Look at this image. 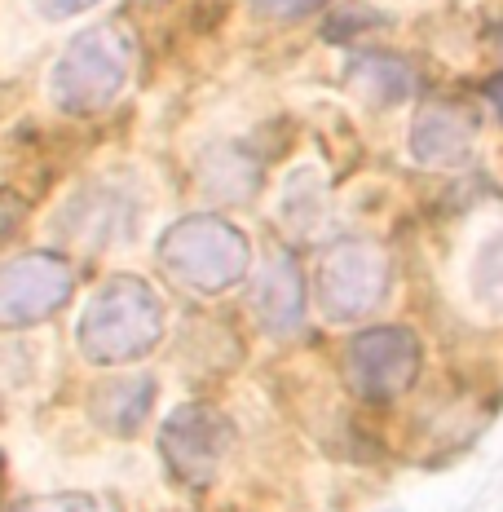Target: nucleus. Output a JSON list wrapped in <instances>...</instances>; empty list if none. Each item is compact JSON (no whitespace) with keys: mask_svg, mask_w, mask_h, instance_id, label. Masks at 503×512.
<instances>
[{"mask_svg":"<svg viewBox=\"0 0 503 512\" xmlns=\"http://www.w3.org/2000/svg\"><path fill=\"white\" fill-rule=\"evenodd\" d=\"M14 512H115L111 499L98 495H80V490H67V495H36L14 504Z\"/></svg>","mask_w":503,"mask_h":512,"instance_id":"nucleus-16","label":"nucleus"},{"mask_svg":"<svg viewBox=\"0 0 503 512\" xmlns=\"http://www.w3.org/2000/svg\"><path fill=\"white\" fill-rule=\"evenodd\" d=\"M124 212L128 208L120 204V195L111 186H89L71 204H62L58 234L71 243H84V248H98V243H111L124 230Z\"/></svg>","mask_w":503,"mask_h":512,"instance_id":"nucleus-10","label":"nucleus"},{"mask_svg":"<svg viewBox=\"0 0 503 512\" xmlns=\"http://www.w3.org/2000/svg\"><path fill=\"white\" fill-rule=\"evenodd\" d=\"M31 14L45 18V23H71V18H84L89 9L106 5V0H27Z\"/></svg>","mask_w":503,"mask_h":512,"instance_id":"nucleus-18","label":"nucleus"},{"mask_svg":"<svg viewBox=\"0 0 503 512\" xmlns=\"http://www.w3.org/2000/svg\"><path fill=\"white\" fill-rule=\"evenodd\" d=\"M71 287L76 274L58 252H23L0 261V327L18 332L45 323L71 301Z\"/></svg>","mask_w":503,"mask_h":512,"instance_id":"nucleus-6","label":"nucleus"},{"mask_svg":"<svg viewBox=\"0 0 503 512\" xmlns=\"http://www.w3.org/2000/svg\"><path fill=\"white\" fill-rule=\"evenodd\" d=\"M252 314L270 336H292L305 323V279L287 252H274L252 279Z\"/></svg>","mask_w":503,"mask_h":512,"instance_id":"nucleus-9","label":"nucleus"},{"mask_svg":"<svg viewBox=\"0 0 503 512\" xmlns=\"http://www.w3.org/2000/svg\"><path fill=\"white\" fill-rule=\"evenodd\" d=\"M327 0H248V9L256 18H270V23H296V18L318 14Z\"/></svg>","mask_w":503,"mask_h":512,"instance_id":"nucleus-17","label":"nucleus"},{"mask_svg":"<svg viewBox=\"0 0 503 512\" xmlns=\"http://www.w3.org/2000/svg\"><path fill=\"white\" fill-rule=\"evenodd\" d=\"M345 80L367 106H398L415 93V71L393 53H358V58H349Z\"/></svg>","mask_w":503,"mask_h":512,"instance_id":"nucleus-11","label":"nucleus"},{"mask_svg":"<svg viewBox=\"0 0 503 512\" xmlns=\"http://www.w3.org/2000/svg\"><path fill=\"white\" fill-rule=\"evenodd\" d=\"M473 296L486 314L503 318V230L490 234L473 261Z\"/></svg>","mask_w":503,"mask_h":512,"instance_id":"nucleus-15","label":"nucleus"},{"mask_svg":"<svg viewBox=\"0 0 503 512\" xmlns=\"http://www.w3.org/2000/svg\"><path fill=\"white\" fill-rule=\"evenodd\" d=\"M486 93H490V102H495V111L503 115V76L490 80V89H486Z\"/></svg>","mask_w":503,"mask_h":512,"instance_id":"nucleus-20","label":"nucleus"},{"mask_svg":"<svg viewBox=\"0 0 503 512\" xmlns=\"http://www.w3.org/2000/svg\"><path fill=\"white\" fill-rule=\"evenodd\" d=\"M93 415L106 424L111 433H133L137 424L146 420L151 411V398H155V380L151 376H124V380H111L93 393Z\"/></svg>","mask_w":503,"mask_h":512,"instance_id":"nucleus-14","label":"nucleus"},{"mask_svg":"<svg viewBox=\"0 0 503 512\" xmlns=\"http://www.w3.org/2000/svg\"><path fill=\"white\" fill-rule=\"evenodd\" d=\"M234 446V424L208 402H186L159 429V455L168 473L186 486H208Z\"/></svg>","mask_w":503,"mask_h":512,"instance_id":"nucleus-7","label":"nucleus"},{"mask_svg":"<svg viewBox=\"0 0 503 512\" xmlns=\"http://www.w3.org/2000/svg\"><path fill=\"white\" fill-rule=\"evenodd\" d=\"M278 221L292 234H314L327 221V181L318 168H292L278 186Z\"/></svg>","mask_w":503,"mask_h":512,"instance_id":"nucleus-13","label":"nucleus"},{"mask_svg":"<svg viewBox=\"0 0 503 512\" xmlns=\"http://www.w3.org/2000/svg\"><path fill=\"white\" fill-rule=\"evenodd\" d=\"M159 270L190 296H226L252 270V239L234 221L195 212L173 221L155 243Z\"/></svg>","mask_w":503,"mask_h":512,"instance_id":"nucleus-3","label":"nucleus"},{"mask_svg":"<svg viewBox=\"0 0 503 512\" xmlns=\"http://www.w3.org/2000/svg\"><path fill=\"white\" fill-rule=\"evenodd\" d=\"M393 265L376 239H336L318 261L314 296L331 323H362L389 296Z\"/></svg>","mask_w":503,"mask_h":512,"instance_id":"nucleus-4","label":"nucleus"},{"mask_svg":"<svg viewBox=\"0 0 503 512\" xmlns=\"http://www.w3.org/2000/svg\"><path fill=\"white\" fill-rule=\"evenodd\" d=\"M420 336L402 323L362 327L345 345V380L362 402H393L420 376Z\"/></svg>","mask_w":503,"mask_h":512,"instance_id":"nucleus-5","label":"nucleus"},{"mask_svg":"<svg viewBox=\"0 0 503 512\" xmlns=\"http://www.w3.org/2000/svg\"><path fill=\"white\" fill-rule=\"evenodd\" d=\"M199 181L208 195L230 199V204H243V199L256 195L261 186V164L248 155V146H208L199 159Z\"/></svg>","mask_w":503,"mask_h":512,"instance_id":"nucleus-12","label":"nucleus"},{"mask_svg":"<svg viewBox=\"0 0 503 512\" xmlns=\"http://www.w3.org/2000/svg\"><path fill=\"white\" fill-rule=\"evenodd\" d=\"M168 309L142 274H111L93 287L76 318V345L93 367L142 362L164 340Z\"/></svg>","mask_w":503,"mask_h":512,"instance_id":"nucleus-1","label":"nucleus"},{"mask_svg":"<svg viewBox=\"0 0 503 512\" xmlns=\"http://www.w3.org/2000/svg\"><path fill=\"white\" fill-rule=\"evenodd\" d=\"M137 67V40L124 23L84 27L49 67V102L62 115H102L128 89Z\"/></svg>","mask_w":503,"mask_h":512,"instance_id":"nucleus-2","label":"nucleus"},{"mask_svg":"<svg viewBox=\"0 0 503 512\" xmlns=\"http://www.w3.org/2000/svg\"><path fill=\"white\" fill-rule=\"evenodd\" d=\"M23 217H27V199L0 186V243H5L9 234L18 230V221H23Z\"/></svg>","mask_w":503,"mask_h":512,"instance_id":"nucleus-19","label":"nucleus"},{"mask_svg":"<svg viewBox=\"0 0 503 512\" xmlns=\"http://www.w3.org/2000/svg\"><path fill=\"white\" fill-rule=\"evenodd\" d=\"M477 146V115L455 98L424 102L411 120V159L424 168H464Z\"/></svg>","mask_w":503,"mask_h":512,"instance_id":"nucleus-8","label":"nucleus"}]
</instances>
